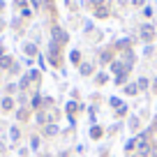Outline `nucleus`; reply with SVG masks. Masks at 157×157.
<instances>
[{"mask_svg":"<svg viewBox=\"0 0 157 157\" xmlns=\"http://www.w3.org/2000/svg\"><path fill=\"white\" fill-rule=\"evenodd\" d=\"M78 69H81V72H83V74H88V72H90V69H93V67H90V65H83V67H78Z\"/></svg>","mask_w":157,"mask_h":157,"instance_id":"nucleus-5","label":"nucleus"},{"mask_svg":"<svg viewBox=\"0 0 157 157\" xmlns=\"http://www.w3.org/2000/svg\"><path fill=\"white\" fill-rule=\"evenodd\" d=\"M132 2H134L136 7H139V5H143V0H132Z\"/></svg>","mask_w":157,"mask_h":157,"instance_id":"nucleus-6","label":"nucleus"},{"mask_svg":"<svg viewBox=\"0 0 157 157\" xmlns=\"http://www.w3.org/2000/svg\"><path fill=\"white\" fill-rule=\"evenodd\" d=\"M141 33H143V39L148 42V39L152 37V25H143V28H141Z\"/></svg>","mask_w":157,"mask_h":157,"instance_id":"nucleus-2","label":"nucleus"},{"mask_svg":"<svg viewBox=\"0 0 157 157\" xmlns=\"http://www.w3.org/2000/svg\"><path fill=\"white\" fill-rule=\"evenodd\" d=\"M90 136H93V139H99V136H102V127H93Z\"/></svg>","mask_w":157,"mask_h":157,"instance_id":"nucleus-3","label":"nucleus"},{"mask_svg":"<svg viewBox=\"0 0 157 157\" xmlns=\"http://www.w3.org/2000/svg\"><path fill=\"white\" fill-rule=\"evenodd\" d=\"M53 37H56V42H67V33L65 30H60V28H53Z\"/></svg>","mask_w":157,"mask_h":157,"instance_id":"nucleus-1","label":"nucleus"},{"mask_svg":"<svg viewBox=\"0 0 157 157\" xmlns=\"http://www.w3.org/2000/svg\"><path fill=\"white\" fill-rule=\"evenodd\" d=\"M125 93H127V95H134V93H136V86H127V88H125Z\"/></svg>","mask_w":157,"mask_h":157,"instance_id":"nucleus-4","label":"nucleus"}]
</instances>
